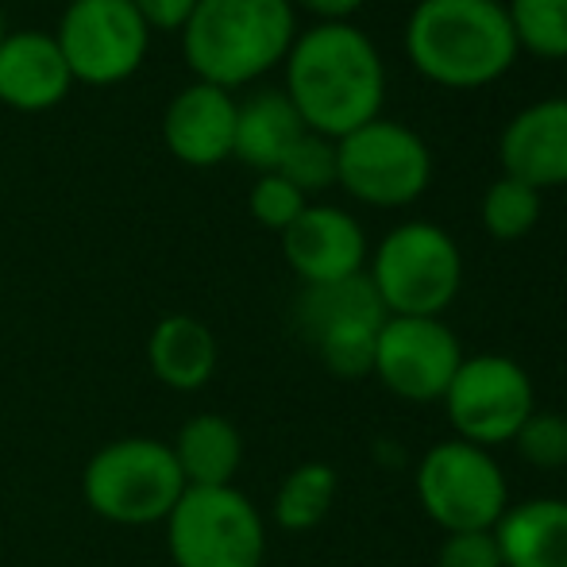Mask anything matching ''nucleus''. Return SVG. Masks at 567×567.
Instances as JSON below:
<instances>
[{
    "label": "nucleus",
    "mask_w": 567,
    "mask_h": 567,
    "mask_svg": "<svg viewBox=\"0 0 567 567\" xmlns=\"http://www.w3.org/2000/svg\"><path fill=\"white\" fill-rule=\"evenodd\" d=\"M463 363L444 317H386L374 340V379L402 402H441Z\"/></svg>",
    "instance_id": "12"
},
{
    "label": "nucleus",
    "mask_w": 567,
    "mask_h": 567,
    "mask_svg": "<svg viewBox=\"0 0 567 567\" xmlns=\"http://www.w3.org/2000/svg\"><path fill=\"white\" fill-rule=\"evenodd\" d=\"M275 174H282L286 182H293L306 197L321 194V189L337 186V143L324 140V135H317V132H306L298 143H293V151L282 158V166H278Z\"/></svg>",
    "instance_id": "25"
},
{
    "label": "nucleus",
    "mask_w": 567,
    "mask_h": 567,
    "mask_svg": "<svg viewBox=\"0 0 567 567\" xmlns=\"http://www.w3.org/2000/svg\"><path fill=\"white\" fill-rule=\"evenodd\" d=\"M306 132L309 127L301 124L298 109L290 105V97L282 90L255 93L236 113V147H231V158H239V163L259 174H275Z\"/></svg>",
    "instance_id": "19"
},
{
    "label": "nucleus",
    "mask_w": 567,
    "mask_h": 567,
    "mask_svg": "<svg viewBox=\"0 0 567 567\" xmlns=\"http://www.w3.org/2000/svg\"><path fill=\"white\" fill-rule=\"evenodd\" d=\"M74 90L66 59L47 31H8L0 39V105L16 113H47Z\"/></svg>",
    "instance_id": "16"
},
{
    "label": "nucleus",
    "mask_w": 567,
    "mask_h": 567,
    "mask_svg": "<svg viewBox=\"0 0 567 567\" xmlns=\"http://www.w3.org/2000/svg\"><path fill=\"white\" fill-rule=\"evenodd\" d=\"M433 182V155L413 127L379 116L337 140V186L371 209H405Z\"/></svg>",
    "instance_id": "8"
},
{
    "label": "nucleus",
    "mask_w": 567,
    "mask_h": 567,
    "mask_svg": "<svg viewBox=\"0 0 567 567\" xmlns=\"http://www.w3.org/2000/svg\"><path fill=\"white\" fill-rule=\"evenodd\" d=\"M367 278L390 317H444L463 286L460 244L433 220H405L379 239Z\"/></svg>",
    "instance_id": "4"
},
{
    "label": "nucleus",
    "mask_w": 567,
    "mask_h": 567,
    "mask_svg": "<svg viewBox=\"0 0 567 567\" xmlns=\"http://www.w3.org/2000/svg\"><path fill=\"white\" fill-rule=\"evenodd\" d=\"M220 363V343L202 317L171 313L151 329L147 367L166 390L197 394L213 382Z\"/></svg>",
    "instance_id": "17"
},
{
    "label": "nucleus",
    "mask_w": 567,
    "mask_h": 567,
    "mask_svg": "<svg viewBox=\"0 0 567 567\" xmlns=\"http://www.w3.org/2000/svg\"><path fill=\"white\" fill-rule=\"evenodd\" d=\"M386 317L390 313L382 309L367 270L340 282L306 286L293 301L298 332L317 351V359L348 382L374 371V340Z\"/></svg>",
    "instance_id": "9"
},
{
    "label": "nucleus",
    "mask_w": 567,
    "mask_h": 567,
    "mask_svg": "<svg viewBox=\"0 0 567 567\" xmlns=\"http://www.w3.org/2000/svg\"><path fill=\"white\" fill-rule=\"evenodd\" d=\"M517 51L545 62L567 59V0H506Z\"/></svg>",
    "instance_id": "22"
},
{
    "label": "nucleus",
    "mask_w": 567,
    "mask_h": 567,
    "mask_svg": "<svg viewBox=\"0 0 567 567\" xmlns=\"http://www.w3.org/2000/svg\"><path fill=\"white\" fill-rule=\"evenodd\" d=\"M293 8H306L309 16H317L321 23H348L367 0H290Z\"/></svg>",
    "instance_id": "29"
},
{
    "label": "nucleus",
    "mask_w": 567,
    "mask_h": 567,
    "mask_svg": "<svg viewBox=\"0 0 567 567\" xmlns=\"http://www.w3.org/2000/svg\"><path fill=\"white\" fill-rule=\"evenodd\" d=\"M282 66V93L309 132L337 143L382 116L386 66L355 23H313L293 39Z\"/></svg>",
    "instance_id": "1"
},
{
    "label": "nucleus",
    "mask_w": 567,
    "mask_h": 567,
    "mask_svg": "<svg viewBox=\"0 0 567 567\" xmlns=\"http://www.w3.org/2000/svg\"><path fill=\"white\" fill-rule=\"evenodd\" d=\"M514 449L529 467L564 471L567 467V417L556 410H533L517 429Z\"/></svg>",
    "instance_id": "24"
},
{
    "label": "nucleus",
    "mask_w": 567,
    "mask_h": 567,
    "mask_svg": "<svg viewBox=\"0 0 567 567\" xmlns=\"http://www.w3.org/2000/svg\"><path fill=\"white\" fill-rule=\"evenodd\" d=\"M436 567H502L494 529L486 533H444L436 548Z\"/></svg>",
    "instance_id": "27"
},
{
    "label": "nucleus",
    "mask_w": 567,
    "mask_h": 567,
    "mask_svg": "<svg viewBox=\"0 0 567 567\" xmlns=\"http://www.w3.org/2000/svg\"><path fill=\"white\" fill-rule=\"evenodd\" d=\"M178 35L197 82L231 93L282 66L298 39V12L290 0H197Z\"/></svg>",
    "instance_id": "3"
},
{
    "label": "nucleus",
    "mask_w": 567,
    "mask_h": 567,
    "mask_svg": "<svg viewBox=\"0 0 567 567\" xmlns=\"http://www.w3.org/2000/svg\"><path fill=\"white\" fill-rule=\"evenodd\" d=\"M478 220H483V228L491 231L494 239H502V244L525 239L540 225V189L502 174V178L491 182V189L483 194Z\"/></svg>",
    "instance_id": "23"
},
{
    "label": "nucleus",
    "mask_w": 567,
    "mask_h": 567,
    "mask_svg": "<svg viewBox=\"0 0 567 567\" xmlns=\"http://www.w3.org/2000/svg\"><path fill=\"white\" fill-rule=\"evenodd\" d=\"M282 255L290 270L306 286L340 282L363 275L367 267V231L337 205H309L290 228L282 231Z\"/></svg>",
    "instance_id": "13"
},
{
    "label": "nucleus",
    "mask_w": 567,
    "mask_h": 567,
    "mask_svg": "<svg viewBox=\"0 0 567 567\" xmlns=\"http://www.w3.org/2000/svg\"><path fill=\"white\" fill-rule=\"evenodd\" d=\"M502 0H417L405 20V59L444 90H483L517 62Z\"/></svg>",
    "instance_id": "2"
},
{
    "label": "nucleus",
    "mask_w": 567,
    "mask_h": 567,
    "mask_svg": "<svg viewBox=\"0 0 567 567\" xmlns=\"http://www.w3.org/2000/svg\"><path fill=\"white\" fill-rule=\"evenodd\" d=\"M502 174L533 189L567 186V97L522 109L498 140Z\"/></svg>",
    "instance_id": "15"
},
{
    "label": "nucleus",
    "mask_w": 567,
    "mask_h": 567,
    "mask_svg": "<svg viewBox=\"0 0 567 567\" xmlns=\"http://www.w3.org/2000/svg\"><path fill=\"white\" fill-rule=\"evenodd\" d=\"M4 23H8V20H4V4H0V39L8 35V28H4Z\"/></svg>",
    "instance_id": "30"
},
{
    "label": "nucleus",
    "mask_w": 567,
    "mask_h": 567,
    "mask_svg": "<svg viewBox=\"0 0 567 567\" xmlns=\"http://www.w3.org/2000/svg\"><path fill=\"white\" fill-rule=\"evenodd\" d=\"M74 85H120L143 66L151 28L132 0H70L54 28Z\"/></svg>",
    "instance_id": "11"
},
{
    "label": "nucleus",
    "mask_w": 567,
    "mask_h": 567,
    "mask_svg": "<svg viewBox=\"0 0 567 567\" xmlns=\"http://www.w3.org/2000/svg\"><path fill=\"white\" fill-rule=\"evenodd\" d=\"M174 567H262L267 522L239 486H186L166 517Z\"/></svg>",
    "instance_id": "6"
},
{
    "label": "nucleus",
    "mask_w": 567,
    "mask_h": 567,
    "mask_svg": "<svg viewBox=\"0 0 567 567\" xmlns=\"http://www.w3.org/2000/svg\"><path fill=\"white\" fill-rule=\"evenodd\" d=\"M151 31H182L194 16L197 0H132Z\"/></svg>",
    "instance_id": "28"
},
{
    "label": "nucleus",
    "mask_w": 567,
    "mask_h": 567,
    "mask_svg": "<svg viewBox=\"0 0 567 567\" xmlns=\"http://www.w3.org/2000/svg\"><path fill=\"white\" fill-rule=\"evenodd\" d=\"M494 540L502 567H567V498L509 502Z\"/></svg>",
    "instance_id": "18"
},
{
    "label": "nucleus",
    "mask_w": 567,
    "mask_h": 567,
    "mask_svg": "<svg viewBox=\"0 0 567 567\" xmlns=\"http://www.w3.org/2000/svg\"><path fill=\"white\" fill-rule=\"evenodd\" d=\"M186 486H236L244 467V433L220 413H197L171 444Z\"/></svg>",
    "instance_id": "20"
},
{
    "label": "nucleus",
    "mask_w": 567,
    "mask_h": 567,
    "mask_svg": "<svg viewBox=\"0 0 567 567\" xmlns=\"http://www.w3.org/2000/svg\"><path fill=\"white\" fill-rule=\"evenodd\" d=\"M247 209H251V217L259 220L262 228L282 236V231L309 209V197L301 194L293 182H286L282 174H259L251 186V197H247Z\"/></svg>",
    "instance_id": "26"
},
{
    "label": "nucleus",
    "mask_w": 567,
    "mask_h": 567,
    "mask_svg": "<svg viewBox=\"0 0 567 567\" xmlns=\"http://www.w3.org/2000/svg\"><path fill=\"white\" fill-rule=\"evenodd\" d=\"M337 491V467L324 460H306L278 483L275 502H270V517H275V525L282 533H309L332 514Z\"/></svg>",
    "instance_id": "21"
},
{
    "label": "nucleus",
    "mask_w": 567,
    "mask_h": 567,
    "mask_svg": "<svg viewBox=\"0 0 567 567\" xmlns=\"http://www.w3.org/2000/svg\"><path fill=\"white\" fill-rule=\"evenodd\" d=\"M421 509L444 533H486L509 509V483L494 452L467 441L433 444L413 475Z\"/></svg>",
    "instance_id": "7"
},
{
    "label": "nucleus",
    "mask_w": 567,
    "mask_h": 567,
    "mask_svg": "<svg viewBox=\"0 0 567 567\" xmlns=\"http://www.w3.org/2000/svg\"><path fill=\"white\" fill-rule=\"evenodd\" d=\"M236 113L239 101L228 90L194 82L174 93L163 113V143L186 166H220L236 147Z\"/></svg>",
    "instance_id": "14"
},
{
    "label": "nucleus",
    "mask_w": 567,
    "mask_h": 567,
    "mask_svg": "<svg viewBox=\"0 0 567 567\" xmlns=\"http://www.w3.org/2000/svg\"><path fill=\"white\" fill-rule=\"evenodd\" d=\"M441 402L455 441L494 452L502 444H514L517 429L537 410V390L517 359L486 351V355H463Z\"/></svg>",
    "instance_id": "10"
},
{
    "label": "nucleus",
    "mask_w": 567,
    "mask_h": 567,
    "mask_svg": "<svg viewBox=\"0 0 567 567\" xmlns=\"http://www.w3.org/2000/svg\"><path fill=\"white\" fill-rule=\"evenodd\" d=\"M186 494L171 444L151 436H120L90 455L82 471V498L113 525H158Z\"/></svg>",
    "instance_id": "5"
}]
</instances>
